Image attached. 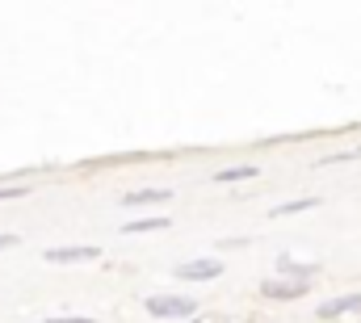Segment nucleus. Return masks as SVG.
<instances>
[{
    "label": "nucleus",
    "mask_w": 361,
    "mask_h": 323,
    "mask_svg": "<svg viewBox=\"0 0 361 323\" xmlns=\"http://www.w3.org/2000/svg\"><path fill=\"white\" fill-rule=\"evenodd\" d=\"M257 176V164H231V168H219L214 172V185H231V181H252Z\"/></svg>",
    "instance_id": "nucleus-7"
},
{
    "label": "nucleus",
    "mask_w": 361,
    "mask_h": 323,
    "mask_svg": "<svg viewBox=\"0 0 361 323\" xmlns=\"http://www.w3.org/2000/svg\"><path fill=\"white\" fill-rule=\"evenodd\" d=\"M13 243H17V236H8V231H4V236H0V252H4V248H13Z\"/></svg>",
    "instance_id": "nucleus-13"
},
{
    "label": "nucleus",
    "mask_w": 361,
    "mask_h": 323,
    "mask_svg": "<svg viewBox=\"0 0 361 323\" xmlns=\"http://www.w3.org/2000/svg\"><path fill=\"white\" fill-rule=\"evenodd\" d=\"M315 206H319V197H294V202H281V206H273V219L302 214V210H315Z\"/></svg>",
    "instance_id": "nucleus-9"
},
{
    "label": "nucleus",
    "mask_w": 361,
    "mask_h": 323,
    "mask_svg": "<svg viewBox=\"0 0 361 323\" xmlns=\"http://www.w3.org/2000/svg\"><path fill=\"white\" fill-rule=\"evenodd\" d=\"M345 160H361V152H336V156H324L319 168H332V164H345Z\"/></svg>",
    "instance_id": "nucleus-10"
},
{
    "label": "nucleus",
    "mask_w": 361,
    "mask_h": 323,
    "mask_svg": "<svg viewBox=\"0 0 361 323\" xmlns=\"http://www.w3.org/2000/svg\"><path fill=\"white\" fill-rule=\"evenodd\" d=\"M173 219H130L122 223V236H143V231H169Z\"/></svg>",
    "instance_id": "nucleus-8"
},
{
    "label": "nucleus",
    "mask_w": 361,
    "mask_h": 323,
    "mask_svg": "<svg viewBox=\"0 0 361 323\" xmlns=\"http://www.w3.org/2000/svg\"><path fill=\"white\" fill-rule=\"evenodd\" d=\"M47 264H92L101 260V248L97 243H68V248H47L42 252Z\"/></svg>",
    "instance_id": "nucleus-2"
},
{
    "label": "nucleus",
    "mask_w": 361,
    "mask_h": 323,
    "mask_svg": "<svg viewBox=\"0 0 361 323\" xmlns=\"http://www.w3.org/2000/svg\"><path fill=\"white\" fill-rule=\"evenodd\" d=\"M30 193V185H4L0 189V202H13V197H25Z\"/></svg>",
    "instance_id": "nucleus-11"
},
{
    "label": "nucleus",
    "mask_w": 361,
    "mask_h": 323,
    "mask_svg": "<svg viewBox=\"0 0 361 323\" xmlns=\"http://www.w3.org/2000/svg\"><path fill=\"white\" fill-rule=\"evenodd\" d=\"M42 323H97L89 315H59V319H42Z\"/></svg>",
    "instance_id": "nucleus-12"
},
{
    "label": "nucleus",
    "mask_w": 361,
    "mask_h": 323,
    "mask_svg": "<svg viewBox=\"0 0 361 323\" xmlns=\"http://www.w3.org/2000/svg\"><path fill=\"white\" fill-rule=\"evenodd\" d=\"M189 323H197V319H189ZM206 323H231V319H223V315H210Z\"/></svg>",
    "instance_id": "nucleus-14"
},
{
    "label": "nucleus",
    "mask_w": 361,
    "mask_h": 323,
    "mask_svg": "<svg viewBox=\"0 0 361 323\" xmlns=\"http://www.w3.org/2000/svg\"><path fill=\"white\" fill-rule=\"evenodd\" d=\"M143 307H147L152 319H189V315H197V303L185 298V294H152Z\"/></svg>",
    "instance_id": "nucleus-1"
},
{
    "label": "nucleus",
    "mask_w": 361,
    "mask_h": 323,
    "mask_svg": "<svg viewBox=\"0 0 361 323\" xmlns=\"http://www.w3.org/2000/svg\"><path fill=\"white\" fill-rule=\"evenodd\" d=\"M180 281H214L219 273H223V260H214V256H202V260H185L173 269Z\"/></svg>",
    "instance_id": "nucleus-4"
},
{
    "label": "nucleus",
    "mask_w": 361,
    "mask_h": 323,
    "mask_svg": "<svg viewBox=\"0 0 361 323\" xmlns=\"http://www.w3.org/2000/svg\"><path fill=\"white\" fill-rule=\"evenodd\" d=\"M311 286L307 281H294V277H269V281H261V294L273 298V303H294V298H302Z\"/></svg>",
    "instance_id": "nucleus-3"
},
{
    "label": "nucleus",
    "mask_w": 361,
    "mask_h": 323,
    "mask_svg": "<svg viewBox=\"0 0 361 323\" xmlns=\"http://www.w3.org/2000/svg\"><path fill=\"white\" fill-rule=\"evenodd\" d=\"M341 315H361V294H341L315 307V319H341Z\"/></svg>",
    "instance_id": "nucleus-5"
},
{
    "label": "nucleus",
    "mask_w": 361,
    "mask_h": 323,
    "mask_svg": "<svg viewBox=\"0 0 361 323\" xmlns=\"http://www.w3.org/2000/svg\"><path fill=\"white\" fill-rule=\"evenodd\" d=\"M173 202V189H135L122 197V206H164Z\"/></svg>",
    "instance_id": "nucleus-6"
}]
</instances>
